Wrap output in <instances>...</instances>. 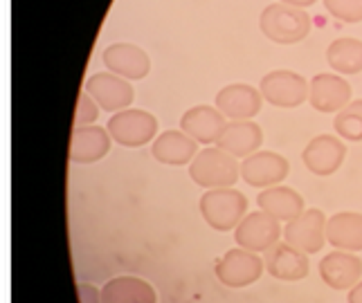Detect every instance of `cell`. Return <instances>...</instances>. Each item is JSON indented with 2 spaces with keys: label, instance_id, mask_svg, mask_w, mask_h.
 Wrapping results in <instances>:
<instances>
[{
  "label": "cell",
  "instance_id": "cb8c5ba5",
  "mask_svg": "<svg viewBox=\"0 0 362 303\" xmlns=\"http://www.w3.org/2000/svg\"><path fill=\"white\" fill-rule=\"evenodd\" d=\"M327 63L338 74L362 72V41L342 36L327 47Z\"/></svg>",
  "mask_w": 362,
  "mask_h": 303
},
{
  "label": "cell",
  "instance_id": "7a4b0ae2",
  "mask_svg": "<svg viewBox=\"0 0 362 303\" xmlns=\"http://www.w3.org/2000/svg\"><path fill=\"white\" fill-rule=\"evenodd\" d=\"M192 180L203 189H230L239 180L241 167L234 155L218 146H207L198 150L189 167Z\"/></svg>",
  "mask_w": 362,
  "mask_h": 303
},
{
  "label": "cell",
  "instance_id": "2e32d148",
  "mask_svg": "<svg viewBox=\"0 0 362 303\" xmlns=\"http://www.w3.org/2000/svg\"><path fill=\"white\" fill-rule=\"evenodd\" d=\"M110 137L108 129L102 126H74L72 140H70V160L74 164H93L106 158L110 150Z\"/></svg>",
  "mask_w": 362,
  "mask_h": 303
},
{
  "label": "cell",
  "instance_id": "7c38bea8",
  "mask_svg": "<svg viewBox=\"0 0 362 303\" xmlns=\"http://www.w3.org/2000/svg\"><path fill=\"white\" fill-rule=\"evenodd\" d=\"M291 171V164L274 150H257L241 162V178L257 189L277 186Z\"/></svg>",
  "mask_w": 362,
  "mask_h": 303
},
{
  "label": "cell",
  "instance_id": "5b68a950",
  "mask_svg": "<svg viewBox=\"0 0 362 303\" xmlns=\"http://www.w3.org/2000/svg\"><path fill=\"white\" fill-rule=\"evenodd\" d=\"M261 97L277 108H297L308 101V81L293 70H272L259 83Z\"/></svg>",
  "mask_w": 362,
  "mask_h": 303
},
{
  "label": "cell",
  "instance_id": "ba28073f",
  "mask_svg": "<svg viewBox=\"0 0 362 303\" xmlns=\"http://www.w3.org/2000/svg\"><path fill=\"white\" fill-rule=\"evenodd\" d=\"M214 274L223 285L245 287L261 279V274H264V261H261L255 251L234 247L226 251V256L216 263Z\"/></svg>",
  "mask_w": 362,
  "mask_h": 303
},
{
  "label": "cell",
  "instance_id": "484cf974",
  "mask_svg": "<svg viewBox=\"0 0 362 303\" xmlns=\"http://www.w3.org/2000/svg\"><path fill=\"white\" fill-rule=\"evenodd\" d=\"M324 9L342 23H362V0H324Z\"/></svg>",
  "mask_w": 362,
  "mask_h": 303
},
{
  "label": "cell",
  "instance_id": "83f0119b",
  "mask_svg": "<svg viewBox=\"0 0 362 303\" xmlns=\"http://www.w3.org/2000/svg\"><path fill=\"white\" fill-rule=\"evenodd\" d=\"M77 297H79V303H104L102 290H97L90 283H77Z\"/></svg>",
  "mask_w": 362,
  "mask_h": 303
},
{
  "label": "cell",
  "instance_id": "f1b7e54d",
  "mask_svg": "<svg viewBox=\"0 0 362 303\" xmlns=\"http://www.w3.org/2000/svg\"><path fill=\"white\" fill-rule=\"evenodd\" d=\"M349 303H362V279L349 290Z\"/></svg>",
  "mask_w": 362,
  "mask_h": 303
},
{
  "label": "cell",
  "instance_id": "e0dca14e",
  "mask_svg": "<svg viewBox=\"0 0 362 303\" xmlns=\"http://www.w3.org/2000/svg\"><path fill=\"white\" fill-rule=\"evenodd\" d=\"M228 117L216 106H194L180 117V131H185L198 144H214L226 129Z\"/></svg>",
  "mask_w": 362,
  "mask_h": 303
},
{
  "label": "cell",
  "instance_id": "ac0fdd59",
  "mask_svg": "<svg viewBox=\"0 0 362 303\" xmlns=\"http://www.w3.org/2000/svg\"><path fill=\"white\" fill-rule=\"evenodd\" d=\"M266 270L279 281H302L308 276V254L291 243H277L266 251Z\"/></svg>",
  "mask_w": 362,
  "mask_h": 303
},
{
  "label": "cell",
  "instance_id": "5bb4252c",
  "mask_svg": "<svg viewBox=\"0 0 362 303\" xmlns=\"http://www.w3.org/2000/svg\"><path fill=\"white\" fill-rule=\"evenodd\" d=\"M102 61L108 68V72H113L127 81H140L151 72V59H148V54L142 47L131 43L108 45L102 54Z\"/></svg>",
  "mask_w": 362,
  "mask_h": 303
},
{
  "label": "cell",
  "instance_id": "9a60e30c",
  "mask_svg": "<svg viewBox=\"0 0 362 303\" xmlns=\"http://www.w3.org/2000/svg\"><path fill=\"white\" fill-rule=\"evenodd\" d=\"M320 276L331 290H351L362 279V259L354 251L335 249L320 261Z\"/></svg>",
  "mask_w": 362,
  "mask_h": 303
},
{
  "label": "cell",
  "instance_id": "52a82bcc",
  "mask_svg": "<svg viewBox=\"0 0 362 303\" xmlns=\"http://www.w3.org/2000/svg\"><path fill=\"white\" fill-rule=\"evenodd\" d=\"M279 236H281L279 220L266 211L247 213L234 230V241L239 243V247L255 251V254L272 249L279 243Z\"/></svg>",
  "mask_w": 362,
  "mask_h": 303
},
{
  "label": "cell",
  "instance_id": "4316f807",
  "mask_svg": "<svg viewBox=\"0 0 362 303\" xmlns=\"http://www.w3.org/2000/svg\"><path fill=\"white\" fill-rule=\"evenodd\" d=\"M97 117H99V104L88 93H81L77 112H74V126H93Z\"/></svg>",
  "mask_w": 362,
  "mask_h": 303
},
{
  "label": "cell",
  "instance_id": "7402d4cb",
  "mask_svg": "<svg viewBox=\"0 0 362 303\" xmlns=\"http://www.w3.org/2000/svg\"><path fill=\"white\" fill-rule=\"evenodd\" d=\"M257 205L279 222H288L304 211V198L293 186H268L257 196Z\"/></svg>",
  "mask_w": 362,
  "mask_h": 303
},
{
  "label": "cell",
  "instance_id": "8992f818",
  "mask_svg": "<svg viewBox=\"0 0 362 303\" xmlns=\"http://www.w3.org/2000/svg\"><path fill=\"white\" fill-rule=\"evenodd\" d=\"M327 213L322 209H304L297 218L286 225V243L302 249L304 254H317L327 245Z\"/></svg>",
  "mask_w": 362,
  "mask_h": 303
},
{
  "label": "cell",
  "instance_id": "277c9868",
  "mask_svg": "<svg viewBox=\"0 0 362 303\" xmlns=\"http://www.w3.org/2000/svg\"><path fill=\"white\" fill-rule=\"evenodd\" d=\"M106 129L110 137H113V142L135 148L153 140L158 133V119L146 110L127 108V110L115 112V115L108 119Z\"/></svg>",
  "mask_w": 362,
  "mask_h": 303
},
{
  "label": "cell",
  "instance_id": "8fae6325",
  "mask_svg": "<svg viewBox=\"0 0 362 303\" xmlns=\"http://www.w3.org/2000/svg\"><path fill=\"white\" fill-rule=\"evenodd\" d=\"M83 93H88L99 104V108H104L108 112L127 110V106H131V101L135 97L133 85L113 72L90 74L88 81H86V85H83Z\"/></svg>",
  "mask_w": 362,
  "mask_h": 303
},
{
  "label": "cell",
  "instance_id": "9c48e42d",
  "mask_svg": "<svg viewBox=\"0 0 362 303\" xmlns=\"http://www.w3.org/2000/svg\"><path fill=\"white\" fill-rule=\"evenodd\" d=\"M308 101L317 112H338L351 104V83L342 74L320 72L308 83Z\"/></svg>",
  "mask_w": 362,
  "mask_h": 303
},
{
  "label": "cell",
  "instance_id": "d6986e66",
  "mask_svg": "<svg viewBox=\"0 0 362 303\" xmlns=\"http://www.w3.org/2000/svg\"><path fill=\"white\" fill-rule=\"evenodd\" d=\"M261 144H264V131H261V126L252 119L228 121L218 137V142H216L218 148L228 150V153L234 158H243V160L257 153Z\"/></svg>",
  "mask_w": 362,
  "mask_h": 303
},
{
  "label": "cell",
  "instance_id": "f546056e",
  "mask_svg": "<svg viewBox=\"0 0 362 303\" xmlns=\"http://www.w3.org/2000/svg\"><path fill=\"white\" fill-rule=\"evenodd\" d=\"M279 3L291 5V7H299V9H306V7H310V5H315L317 0H279Z\"/></svg>",
  "mask_w": 362,
  "mask_h": 303
},
{
  "label": "cell",
  "instance_id": "ffe728a7",
  "mask_svg": "<svg viewBox=\"0 0 362 303\" xmlns=\"http://www.w3.org/2000/svg\"><path fill=\"white\" fill-rule=\"evenodd\" d=\"M151 153L162 164L182 167L187 162H194V158L198 155V142L185 131H167L156 137Z\"/></svg>",
  "mask_w": 362,
  "mask_h": 303
},
{
  "label": "cell",
  "instance_id": "30bf717a",
  "mask_svg": "<svg viewBox=\"0 0 362 303\" xmlns=\"http://www.w3.org/2000/svg\"><path fill=\"white\" fill-rule=\"evenodd\" d=\"M346 158V146L338 135H317L313 137L302 153L304 167L320 178H329L342 167Z\"/></svg>",
  "mask_w": 362,
  "mask_h": 303
},
{
  "label": "cell",
  "instance_id": "4fadbf2b",
  "mask_svg": "<svg viewBox=\"0 0 362 303\" xmlns=\"http://www.w3.org/2000/svg\"><path fill=\"white\" fill-rule=\"evenodd\" d=\"M264 97L250 83H230L216 93V108L230 121H245L259 115Z\"/></svg>",
  "mask_w": 362,
  "mask_h": 303
},
{
  "label": "cell",
  "instance_id": "3957f363",
  "mask_svg": "<svg viewBox=\"0 0 362 303\" xmlns=\"http://www.w3.org/2000/svg\"><path fill=\"white\" fill-rule=\"evenodd\" d=\"M198 205H201V213L211 230L230 232V230H236V225L245 218L247 198L232 186L207 189Z\"/></svg>",
  "mask_w": 362,
  "mask_h": 303
},
{
  "label": "cell",
  "instance_id": "d4e9b609",
  "mask_svg": "<svg viewBox=\"0 0 362 303\" xmlns=\"http://www.w3.org/2000/svg\"><path fill=\"white\" fill-rule=\"evenodd\" d=\"M333 129L346 142H362V99H354L335 115Z\"/></svg>",
  "mask_w": 362,
  "mask_h": 303
},
{
  "label": "cell",
  "instance_id": "6da1fadb",
  "mask_svg": "<svg viewBox=\"0 0 362 303\" xmlns=\"http://www.w3.org/2000/svg\"><path fill=\"white\" fill-rule=\"evenodd\" d=\"M259 28L272 43L293 45L304 41L310 32V16L306 9L291 7L284 3H272L261 11Z\"/></svg>",
  "mask_w": 362,
  "mask_h": 303
},
{
  "label": "cell",
  "instance_id": "44dd1931",
  "mask_svg": "<svg viewBox=\"0 0 362 303\" xmlns=\"http://www.w3.org/2000/svg\"><path fill=\"white\" fill-rule=\"evenodd\" d=\"M327 243L335 249L360 251L362 249V213L340 211L327 220Z\"/></svg>",
  "mask_w": 362,
  "mask_h": 303
},
{
  "label": "cell",
  "instance_id": "603a6c76",
  "mask_svg": "<svg viewBox=\"0 0 362 303\" xmlns=\"http://www.w3.org/2000/svg\"><path fill=\"white\" fill-rule=\"evenodd\" d=\"M104 303H158L153 285L137 276H117L102 287Z\"/></svg>",
  "mask_w": 362,
  "mask_h": 303
}]
</instances>
